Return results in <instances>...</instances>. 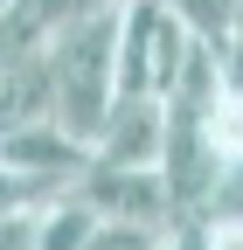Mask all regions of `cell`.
<instances>
[{"label": "cell", "mask_w": 243, "mask_h": 250, "mask_svg": "<svg viewBox=\"0 0 243 250\" xmlns=\"http://www.w3.org/2000/svg\"><path fill=\"white\" fill-rule=\"evenodd\" d=\"M111 35H118V0L98 14H77L63 21L56 35L42 42V70H49V118L63 125L70 139H98V125L118 98V77H111Z\"/></svg>", "instance_id": "cell-1"}, {"label": "cell", "mask_w": 243, "mask_h": 250, "mask_svg": "<svg viewBox=\"0 0 243 250\" xmlns=\"http://www.w3.org/2000/svg\"><path fill=\"white\" fill-rule=\"evenodd\" d=\"M188 42H202V35H188V21L167 0H118V35H111L118 98H167Z\"/></svg>", "instance_id": "cell-2"}, {"label": "cell", "mask_w": 243, "mask_h": 250, "mask_svg": "<svg viewBox=\"0 0 243 250\" xmlns=\"http://www.w3.org/2000/svg\"><path fill=\"white\" fill-rule=\"evenodd\" d=\"M70 188H77L98 215L146 223V229H174V208H167V181H160V167H104V160H83V174H77Z\"/></svg>", "instance_id": "cell-3"}, {"label": "cell", "mask_w": 243, "mask_h": 250, "mask_svg": "<svg viewBox=\"0 0 243 250\" xmlns=\"http://www.w3.org/2000/svg\"><path fill=\"white\" fill-rule=\"evenodd\" d=\"M160 139H167V104L160 98H111L90 160L104 167H160Z\"/></svg>", "instance_id": "cell-4"}, {"label": "cell", "mask_w": 243, "mask_h": 250, "mask_svg": "<svg viewBox=\"0 0 243 250\" xmlns=\"http://www.w3.org/2000/svg\"><path fill=\"white\" fill-rule=\"evenodd\" d=\"M0 160H7V167H28V174H42V181H56V188H70V181L83 174V160H90V146L70 139L56 118H35V125L0 132Z\"/></svg>", "instance_id": "cell-5"}, {"label": "cell", "mask_w": 243, "mask_h": 250, "mask_svg": "<svg viewBox=\"0 0 243 250\" xmlns=\"http://www.w3.org/2000/svg\"><path fill=\"white\" fill-rule=\"evenodd\" d=\"M98 7H111V0H7V21L21 28L28 42H49L63 21H77V14H98Z\"/></svg>", "instance_id": "cell-6"}, {"label": "cell", "mask_w": 243, "mask_h": 250, "mask_svg": "<svg viewBox=\"0 0 243 250\" xmlns=\"http://www.w3.org/2000/svg\"><path fill=\"white\" fill-rule=\"evenodd\" d=\"M174 229H146V223H118V215H98V229L83 236V250H167Z\"/></svg>", "instance_id": "cell-7"}, {"label": "cell", "mask_w": 243, "mask_h": 250, "mask_svg": "<svg viewBox=\"0 0 243 250\" xmlns=\"http://www.w3.org/2000/svg\"><path fill=\"white\" fill-rule=\"evenodd\" d=\"M167 7L188 21V35H202V42H216L223 28L243 14V0H167Z\"/></svg>", "instance_id": "cell-8"}, {"label": "cell", "mask_w": 243, "mask_h": 250, "mask_svg": "<svg viewBox=\"0 0 243 250\" xmlns=\"http://www.w3.org/2000/svg\"><path fill=\"white\" fill-rule=\"evenodd\" d=\"M208 49H216V83H223V98H229V104H243V14H236V21H229Z\"/></svg>", "instance_id": "cell-9"}, {"label": "cell", "mask_w": 243, "mask_h": 250, "mask_svg": "<svg viewBox=\"0 0 243 250\" xmlns=\"http://www.w3.org/2000/svg\"><path fill=\"white\" fill-rule=\"evenodd\" d=\"M0 250H35V208H7L0 215Z\"/></svg>", "instance_id": "cell-10"}, {"label": "cell", "mask_w": 243, "mask_h": 250, "mask_svg": "<svg viewBox=\"0 0 243 250\" xmlns=\"http://www.w3.org/2000/svg\"><path fill=\"white\" fill-rule=\"evenodd\" d=\"M0 14H7V0H0Z\"/></svg>", "instance_id": "cell-11"}]
</instances>
